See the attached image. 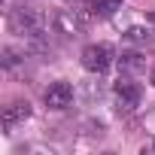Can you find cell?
<instances>
[{"label":"cell","mask_w":155,"mask_h":155,"mask_svg":"<svg viewBox=\"0 0 155 155\" xmlns=\"http://www.w3.org/2000/svg\"><path fill=\"white\" fill-rule=\"evenodd\" d=\"M31 116V107H28V101H15V104H9V107H3V119H0V122H3V128L6 131H12L18 122H25Z\"/></svg>","instance_id":"5"},{"label":"cell","mask_w":155,"mask_h":155,"mask_svg":"<svg viewBox=\"0 0 155 155\" xmlns=\"http://www.w3.org/2000/svg\"><path fill=\"white\" fill-rule=\"evenodd\" d=\"M122 67H125V70H140V67H143V61H140V55L128 52V55H122Z\"/></svg>","instance_id":"7"},{"label":"cell","mask_w":155,"mask_h":155,"mask_svg":"<svg viewBox=\"0 0 155 155\" xmlns=\"http://www.w3.org/2000/svg\"><path fill=\"white\" fill-rule=\"evenodd\" d=\"M9 28H12V34H21V37H40L43 34V18L34 15L31 9H15L9 15Z\"/></svg>","instance_id":"2"},{"label":"cell","mask_w":155,"mask_h":155,"mask_svg":"<svg viewBox=\"0 0 155 155\" xmlns=\"http://www.w3.org/2000/svg\"><path fill=\"white\" fill-rule=\"evenodd\" d=\"M119 6H122V0H91V9L97 15H113Z\"/></svg>","instance_id":"6"},{"label":"cell","mask_w":155,"mask_h":155,"mask_svg":"<svg viewBox=\"0 0 155 155\" xmlns=\"http://www.w3.org/2000/svg\"><path fill=\"white\" fill-rule=\"evenodd\" d=\"M128 40H134V43H149V31H143V28H131V31H128Z\"/></svg>","instance_id":"8"},{"label":"cell","mask_w":155,"mask_h":155,"mask_svg":"<svg viewBox=\"0 0 155 155\" xmlns=\"http://www.w3.org/2000/svg\"><path fill=\"white\" fill-rule=\"evenodd\" d=\"M152 85H155V73H152Z\"/></svg>","instance_id":"9"},{"label":"cell","mask_w":155,"mask_h":155,"mask_svg":"<svg viewBox=\"0 0 155 155\" xmlns=\"http://www.w3.org/2000/svg\"><path fill=\"white\" fill-rule=\"evenodd\" d=\"M113 94H116L119 110H125V113H131V110L140 107V85L131 82V79H119L116 88H113Z\"/></svg>","instance_id":"3"},{"label":"cell","mask_w":155,"mask_h":155,"mask_svg":"<svg viewBox=\"0 0 155 155\" xmlns=\"http://www.w3.org/2000/svg\"><path fill=\"white\" fill-rule=\"evenodd\" d=\"M43 101H46L49 110H67V107L73 104V88H70L67 82H52V85L46 88Z\"/></svg>","instance_id":"4"},{"label":"cell","mask_w":155,"mask_h":155,"mask_svg":"<svg viewBox=\"0 0 155 155\" xmlns=\"http://www.w3.org/2000/svg\"><path fill=\"white\" fill-rule=\"evenodd\" d=\"M110 64H113V49L107 43H91L82 49V67L88 73H104L110 70Z\"/></svg>","instance_id":"1"}]
</instances>
